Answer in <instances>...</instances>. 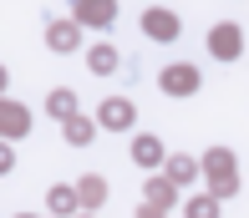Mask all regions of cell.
Segmentation results:
<instances>
[{"instance_id":"3957f363","label":"cell","mask_w":249,"mask_h":218,"mask_svg":"<svg viewBox=\"0 0 249 218\" xmlns=\"http://www.w3.org/2000/svg\"><path fill=\"white\" fill-rule=\"evenodd\" d=\"M51 46H56V51H71V46H76V31L71 26H51Z\"/></svg>"},{"instance_id":"8992f818","label":"cell","mask_w":249,"mask_h":218,"mask_svg":"<svg viewBox=\"0 0 249 218\" xmlns=\"http://www.w3.org/2000/svg\"><path fill=\"white\" fill-rule=\"evenodd\" d=\"M92 66H97V71H112V66H117V56H112L107 46H97V51H92Z\"/></svg>"},{"instance_id":"6da1fadb","label":"cell","mask_w":249,"mask_h":218,"mask_svg":"<svg viewBox=\"0 0 249 218\" xmlns=\"http://www.w3.org/2000/svg\"><path fill=\"white\" fill-rule=\"evenodd\" d=\"M102 122H107V127H127L132 107H127V101H107V107H102Z\"/></svg>"},{"instance_id":"5b68a950","label":"cell","mask_w":249,"mask_h":218,"mask_svg":"<svg viewBox=\"0 0 249 218\" xmlns=\"http://www.w3.org/2000/svg\"><path fill=\"white\" fill-rule=\"evenodd\" d=\"M163 86H168V91H173V86H178V91L194 86V71H188V66H178V71H168V82H163Z\"/></svg>"},{"instance_id":"ba28073f","label":"cell","mask_w":249,"mask_h":218,"mask_svg":"<svg viewBox=\"0 0 249 218\" xmlns=\"http://www.w3.org/2000/svg\"><path fill=\"white\" fill-rule=\"evenodd\" d=\"M5 168H10V152H5V147H0V173H5Z\"/></svg>"},{"instance_id":"52a82bcc","label":"cell","mask_w":249,"mask_h":218,"mask_svg":"<svg viewBox=\"0 0 249 218\" xmlns=\"http://www.w3.org/2000/svg\"><path fill=\"white\" fill-rule=\"evenodd\" d=\"M71 107H76V97H66V91H56V97H51V112H61V117H66Z\"/></svg>"},{"instance_id":"277c9868","label":"cell","mask_w":249,"mask_h":218,"mask_svg":"<svg viewBox=\"0 0 249 218\" xmlns=\"http://www.w3.org/2000/svg\"><path fill=\"white\" fill-rule=\"evenodd\" d=\"M158 157H163V147H158L153 137H142V142H138V163H148V168H153Z\"/></svg>"},{"instance_id":"7a4b0ae2","label":"cell","mask_w":249,"mask_h":218,"mask_svg":"<svg viewBox=\"0 0 249 218\" xmlns=\"http://www.w3.org/2000/svg\"><path fill=\"white\" fill-rule=\"evenodd\" d=\"M148 31H158V41H168V36H178V20H168V16H148Z\"/></svg>"},{"instance_id":"9c48e42d","label":"cell","mask_w":249,"mask_h":218,"mask_svg":"<svg viewBox=\"0 0 249 218\" xmlns=\"http://www.w3.org/2000/svg\"><path fill=\"white\" fill-rule=\"evenodd\" d=\"M0 86H5V71H0Z\"/></svg>"}]
</instances>
